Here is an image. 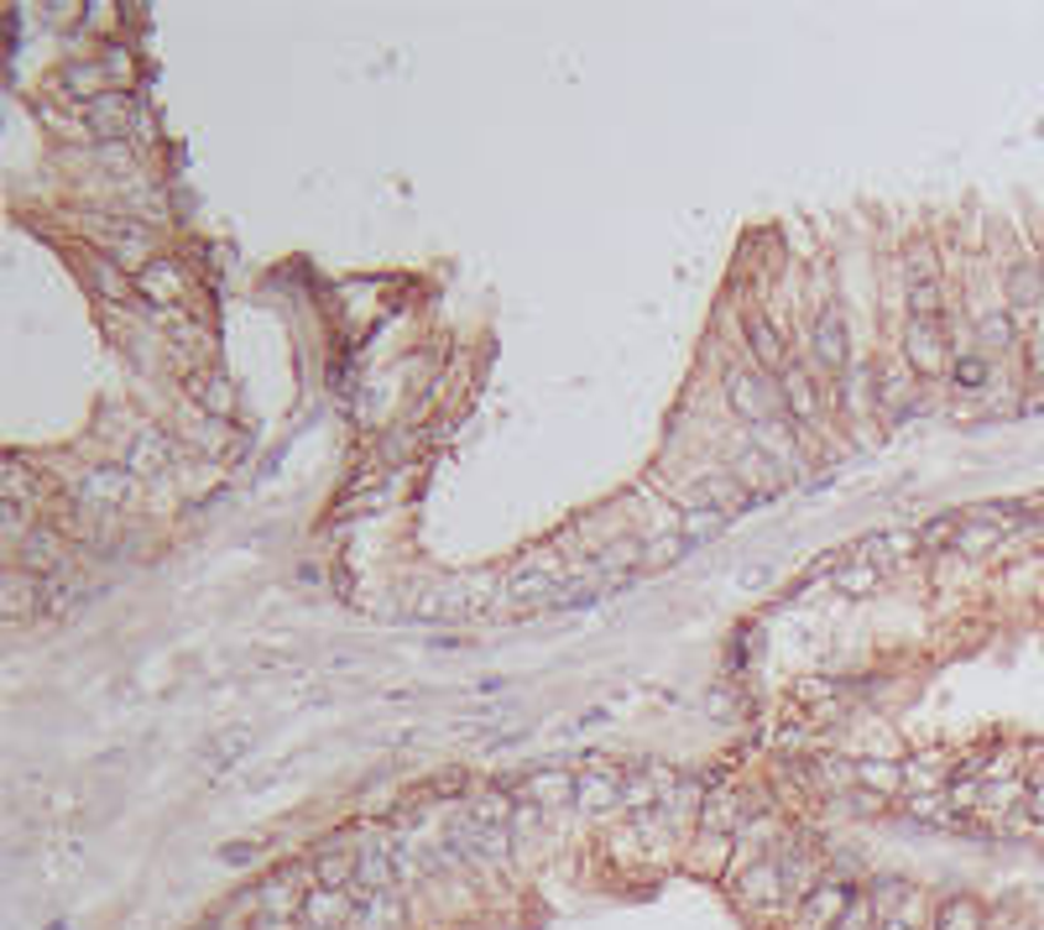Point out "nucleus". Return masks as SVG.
I'll use <instances>...</instances> for the list:
<instances>
[{
  "label": "nucleus",
  "mask_w": 1044,
  "mask_h": 930,
  "mask_svg": "<svg viewBox=\"0 0 1044 930\" xmlns=\"http://www.w3.org/2000/svg\"><path fill=\"white\" fill-rule=\"evenodd\" d=\"M883 920V910H878V894H862V899H851V910L836 920V930H872Z\"/></svg>",
  "instance_id": "3"
},
{
  "label": "nucleus",
  "mask_w": 1044,
  "mask_h": 930,
  "mask_svg": "<svg viewBox=\"0 0 1044 930\" xmlns=\"http://www.w3.org/2000/svg\"><path fill=\"white\" fill-rule=\"evenodd\" d=\"M935 930H982V905H977V899H966V894H950L946 905H940Z\"/></svg>",
  "instance_id": "1"
},
{
  "label": "nucleus",
  "mask_w": 1044,
  "mask_h": 930,
  "mask_svg": "<svg viewBox=\"0 0 1044 930\" xmlns=\"http://www.w3.org/2000/svg\"><path fill=\"white\" fill-rule=\"evenodd\" d=\"M747 335H752V351H757V361L768 366V372H788L784 361V340L768 330V319H747Z\"/></svg>",
  "instance_id": "2"
},
{
  "label": "nucleus",
  "mask_w": 1044,
  "mask_h": 930,
  "mask_svg": "<svg viewBox=\"0 0 1044 930\" xmlns=\"http://www.w3.org/2000/svg\"><path fill=\"white\" fill-rule=\"evenodd\" d=\"M841 345H847V340H841V319L826 314L820 319V361H826V366H841V361H847Z\"/></svg>",
  "instance_id": "4"
}]
</instances>
